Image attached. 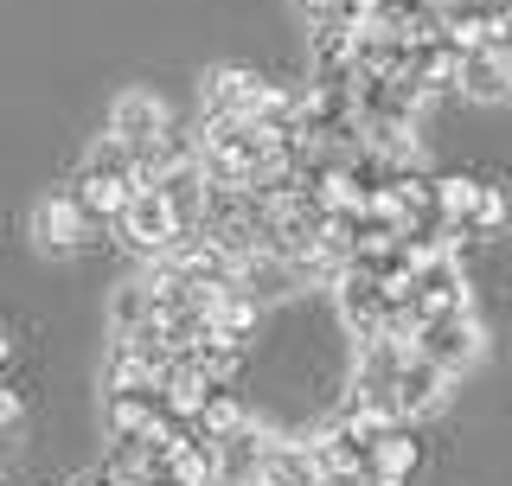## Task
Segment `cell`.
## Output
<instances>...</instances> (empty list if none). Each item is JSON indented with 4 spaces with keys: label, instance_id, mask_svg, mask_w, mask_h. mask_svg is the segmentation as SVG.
I'll return each instance as SVG.
<instances>
[{
    "label": "cell",
    "instance_id": "16",
    "mask_svg": "<svg viewBox=\"0 0 512 486\" xmlns=\"http://www.w3.org/2000/svg\"><path fill=\"white\" fill-rule=\"evenodd\" d=\"M256 486H327V480H320L308 442H269L263 467H256Z\"/></svg>",
    "mask_w": 512,
    "mask_h": 486
},
{
    "label": "cell",
    "instance_id": "18",
    "mask_svg": "<svg viewBox=\"0 0 512 486\" xmlns=\"http://www.w3.org/2000/svg\"><path fill=\"white\" fill-rule=\"evenodd\" d=\"M506 224H512V205H506V192L493 186V180H480V192H474V212H468V237H474V243H487V237H506Z\"/></svg>",
    "mask_w": 512,
    "mask_h": 486
},
{
    "label": "cell",
    "instance_id": "14",
    "mask_svg": "<svg viewBox=\"0 0 512 486\" xmlns=\"http://www.w3.org/2000/svg\"><path fill=\"white\" fill-rule=\"evenodd\" d=\"M308 455H314V467H320V480H327V486H365V448L352 442L340 423L320 429L314 442H308Z\"/></svg>",
    "mask_w": 512,
    "mask_h": 486
},
{
    "label": "cell",
    "instance_id": "28",
    "mask_svg": "<svg viewBox=\"0 0 512 486\" xmlns=\"http://www.w3.org/2000/svg\"><path fill=\"white\" fill-rule=\"evenodd\" d=\"M212 486H250V480H224V474H212Z\"/></svg>",
    "mask_w": 512,
    "mask_h": 486
},
{
    "label": "cell",
    "instance_id": "17",
    "mask_svg": "<svg viewBox=\"0 0 512 486\" xmlns=\"http://www.w3.org/2000/svg\"><path fill=\"white\" fill-rule=\"evenodd\" d=\"M154 314H160V301H154L148 275H141V282H122V288H116V307H109L116 333H141V327H154Z\"/></svg>",
    "mask_w": 512,
    "mask_h": 486
},
{
    "label": "cell",
    "instance_id": "25",
    "mask_svg": "<svg viewBox=\"0 0 512 486\" xmlns=\"http://www.w3.org/2000/svg\"><path fill=\"white\" fill-rule=\"evenodd\" d=\"M480 13H487V20H512V0H474Z\"/></svg>",
    "mask_w": 512,
    "mask_h": 486
},
{
    "label": "cell",
    "instance_id": "27",
    "mask_svg": "<svg viewBox=\"0 0 512 486\" xmlns=\"http://www.w3.org/2000/svg\"><path fill=\"white\" fill-rule=\"evenodd\" d=\"M7 352H13V346H7V333H0V371H7Z\"/></svg>",
    "mask_w": 512,
    "mask_h": 486
},
{
    "label": "cell",
    "instance_id": "23",
    "mask_svg": "<svg viewBox=\"0 0 512 486\" xmlns=\"http://www.w3.org/2000/svg\"><path fill=\"white\" fill-rule=\"evenodd\" d=\"M295 7H301V20H308V26H320V20H340L346 0H295Z\"/></svg>",
    "mask_w": 512,
    "mask_h": 486
},
{
    "label": "cell",
    "instance_id": "12",
    "mask_svg": "<svg viewBox=\"0 0 512 486\" xmlns=\"http://www.w3.org/2000/svg\"><path fill=\"white\" fill-rule=\"evenodd\" d=\"M416 474H423V442L404 423H391V435L365 455V486H416Z\"/></svg>",
    "mask_w": 512,
    "mask_h": 486
},
{
    "label": "cell",
    "instance_id": "10",
    "mask_svg": "<svg viewBox=\"0 0 512 486\" xmlns=\"http://www.w3.org/2000/svg\"><path fill=\"white\" fill-rule=\"evenodd\" d=\"M167 128H173V116H167V103H160L154 90H122L116 109H109V135H122L128 148H154Z\"/></svg>",
    "mask_w": 512,
    "mask_h": 486
},
{
    "label": "cell",
    "instance_id": "19",
    "mask_svg": "<svg viewBox=\"0 0 512 486\" xmlns=\"http://www.w3.org/2000/svg\"><path fill=\"white\" fill-rule=\"evenodd\" d=\"M474 192H480V180H474V173H442V180H436V212H442L448 224H461V231H468Z\"/></svg>",
    "mask_w": 512,
    "mask_h": 486
},
{
    "label": "cell",
    "instance_id": "24",
    "mask_svg": "<svg viewBox=\"0 0 512 486\" xmlns=\"http://www.w3.org/2000/svg\"><path fill=\"white\" fill-rule=\"evenodd\" d=\"M378 13H384V0H346L340 20H346V26H365V20H378Z\"/></svg>",
    "mask_w": 512,
    "mask_h": 486
},
{
    "label": "cell",
    "instance_id": "9",
    "mask_svg": "<svg viewBox=\"0 0 512 486\" xmlns=\"http://www.w3.org/2000/svg\"><path fill=\"white\" fill-rule=\"evenodd\" d=\"M154 192L173 205V218H180V231H192L205 212V192H212V180H205V167H199V148H186V154H173L167 167H160V180Z\"/></svg>",
    "mask_w": 512,
    "mask_h": 486
},
{
    "label": "cell",
    "instance_id": "22",
    "mask_svg": "<svg viewBox=\"0 0 512 486\" xmlns=\"http://www.w3.org/2000/svg\"><path fill=\"white\" fill-rule=\"evenodd\" d=\"M20 423H26V403L13 397L7 384H0V435H13V429H20Z\"/></svg>",
    "mask_w": 512,
    "mask_h": 486
},
{
    "label": "cell",
    "instance_id": "6",
    "mask_svg": "<svg viewBox=\"0 0 512 486\" xmlns=\"http://www.w3.org/2000/svg\"><path fill=\"white\" fill-rule=\"evenodd\" d=\"M32 237H39V250H52V256H71V250L90 243V218H84V205L71 199V186L45 192V199L32 205Z\"/></svg>",
    "mask_w": 512,
    "mask_h": 486
},
{
    "label": "cell",
    "instance_id": "4",
    "mask_svg": "<svg viewBox=\"0 0 512 486\" xmlns=\"http://www.w3.org/2000/svg\"><path fill=\"white\" fill-rule=\"evenodd\" d=\"M116 237H122V250L128 256H167L173 243H180V218H173V205L160 199L154 186H141L135 199H128V212H122V224H116Z\"/></svg>",
    "mask_w": 512,
    "mask_h": 486
},
{
    "label": "cell",
    "instance_id": "5",
    "mask_svg": "<svg viewBox=\"0 0 512 486\" xmlns=\"http://www.w3.org/2000/svg\"><path fill=\"white\" fill-rule=\"evenodd\" d=\"M103 423H109V442H148V435L173 429V416L154 384H135V391H103Z\"/></svg>",
    "mask_w": 512,
    "mask_h": 486
},
{
    "label": "cell",
    "instance_id": "20",
    "mask_svg": "<svg viewBox=\"0 0 512 486\" xmlns=\"http://www.w3.org/2000/svg\"><path fill=\"white\" fill-rule=\"evenodd\" d=\"M84 167H96V173H128V180H135V148H128L122 135H96L90 141V154H84Z\"/></svg>",
    "mask_w": 512,
    "mask_h": 486
},
{
    "label": "cell",
    "instance_id": "26",
    "mask_svg": "<svg viewBox=\"0 0 512 486\" xmlns=\"http://www.w3.org/2000/svg\"><path fill=\"white\" fill-rule=\"evenodd\" d=\"M71 486H109V474H103V467H96V474H77Z\"/></svg>",
    "mask_w": 512,
    "mask_h": 486
},
{
    "label": "cell",
    "instance_id": "13",
    "mask_svg": "<svg viewBox=\"0 0 512 486\" xmlns=\"http://www.w3.org/2000/svg\"><path fill=\"white\" fill-rule=\"evenodd\" d=\"M269 442H276V435H269L263 423H237V429H224L218 442H212V467L224 480H250L256 486V467H263V455H269Z\"/></svg>",
    "mask_w": 512,
    "mask_h": 486
},
{
    "label": "cell",
    "instance_id": "8",
    "mask_svg": "<svg viewBox=\"0 0 512 486\" xmlns=\"http://www.w3.org/2000/svg\"><path fill=\"white\" fill-rule=\"evenodd\" d=\"M135 192H141V186L128 180V173H96V167H84V173H77V186H71V199L84 205L90 231H116Z\"/></svg>",
    "mask_w": 512,
    "mask_h": 486
},
{
    "label": "cell",
    "instance_id": "29",
    "mask_svg": "<svg viewBox=\"0 0 512 486\" xmlns=\"http://www.w3.org/2000/svg\"><path fill=\"white\" fill-rule=\"evenodd\" d=\"M506 64H512V52H506Z\"/></svg>",
    "mask_w": 512,
    "mask_h": 486
},
{
    "label": "cell",
    "instance_id": "2",
    "mask_svg": "<svg viewBox=\"0 0 512 486\" xmlns=\"http://www.w3.org/2000/svg\"><path fill=\"white\" fill-rule=\"evenodd\" d=\"M404 301L416 307V320L461 314V307H468V275H461V256L423 250V256L410 263V288H404Z\"/></svg>",
    "mask_w": 512,
    "mask_h": 486
},
{
    "label": "cell",
    "instance_id": "21",
    "mask_svg": "<svg viewBox=\"0 0 512 486\" xmlns=\"http://www.w3.org/2000/svg\"><path fill=\"white\" fill-rule=\"evenodd\" d=\"M416 7H429V13H436L442 26H455V20H468V13H480L474 0H416Z\"/></svg>",
    "mask_w": 512,
    "mask_h": 486
},
{
    "label": "cell",
    "instance_id": "11",
    "mask_svg": "<svg viewBox=\"0 0 512 486\" xmlns=\"http://www.w3.org/2000/svg\"><path fill=\"white\" fill-rule=\"evenodd\" d=\"M448 384H455V371H442L436 359H423V352L410 346L404 371H397V416L410 423V416H429V410H442Z\"/></svg>",
    "mask_w": 512,
    "mask_h": 486
},
{
    "label": "cell",
    "instance_id": "1",
    "mask_svg": "<svg viewBox=\"0 0 512 486\" xmlns=\"http://www.w3.org/2000/svg\"><path fill=\"white\" fill-rule=\"evenodd\" d=\"M333 295H340V327L359 339H384L391 333V314H397V295L378 282L372 269H359V263H346L340 275H333Z\"/></svg>",
    "mask_w": 512,
    "mask_h": 486
},
{
    "label": "cell",
    "instance_id": "3",
    "mask_svg": "<svg viewBox=\"0 0 512 486\" xmlns=\"http://www.w3.org/2000/svg\"><path fill=\"white\" fill-rule=\"evenodd\" d=\"M423 359H436L442 371H468L480 352H487V327L461 307V314H436V320H423L416 327V339H410Z\"/></svg>",
    "mask_w": 512,
    "mask_h": 486
},
{
    "label": "cell",
    "instance_id": "15",
    "mask_svg": "<svg viewBox=\"0 0 512 486\" xmlns=\"http://www.w3.org/2000/svg\"><path fill=\"white\" fill-rule=\"evenodd\" d=\"M455 90H468L474 103H506V96H512V64H506V52H493V45H480V52H461Z\"/></svg>",
    "mask_w": 512,
    "mask_h": 486
},
{
    "label": "cell",
    "instance_id": "7",
    "mask_svg": "<svg viewBox=\"0 0 512 486\" xmlns=\"http://www.w3.org/2000/svg\"><path fill=\"white\" fill-rule=\"evenodd\" d=\"M263 96H269V84H263L256 71H244V64H218V71L205 77V116H218V122H250Z\"/></svg>",
    "mask_w": 512,
    "mask_h": 486
}]
</instances>
